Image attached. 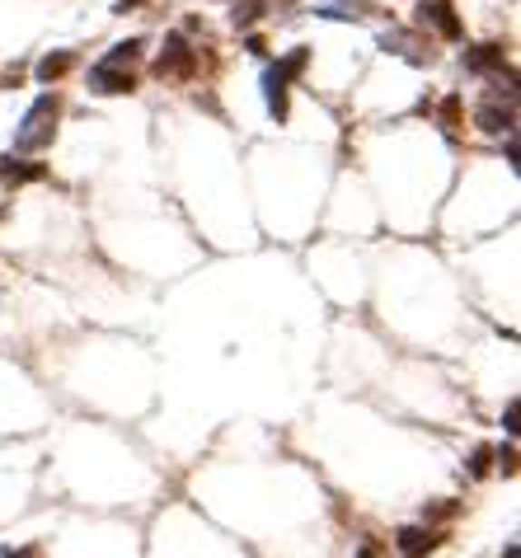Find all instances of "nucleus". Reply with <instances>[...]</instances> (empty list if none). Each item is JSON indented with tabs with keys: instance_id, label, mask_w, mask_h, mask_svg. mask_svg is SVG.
<instances>
[{
	"instance_id": "nucleus-8",
	"label": "nucleus",
	"mask_w": 521,
	"mask_h": 558,
	"mask_svg": "<svg viewBox=\"0 0 521 558\" xmlns=\"http://www.w3.org/2000/svg\"><path fill=\"white\" fill-rule=\"evenodd\" d=\"M71 66H75V52H47V57L38 62V80H43V85H52V80H62Z\"/></svg>"
},
{
	"instance_id": "nucleus-5",
	"label": "nucleus",
	"mask_w": 521,
	"mask_h": 558,
	"mask_svg": "<svg viewBox=\"0 0 521 558\" xmlns=\"http://www.w3.org/2000/svg\"><path fill=\"white\" fill-rule=\"evenodd\" d=\"M475 127H479V132H488V136H503V132H512V127H516V108H512V99H507V103H498V99L479 103Z\"/></svg>"
},
{
	"instance_id": "nucleus-12",
	"label": "nucleus",
	"mask_w": 521,
	"mask_h": 558,
	"mask_svg": "<svg viewBox=\"0 0 521 558\" xmlns=\"http://www.w3.org/2000/svg\"><path fill=\"white\" fill-rule=\"evenodd\" d=\"M259 10H263V5H254V0H244V5H235V10H231L235 29H240V24H254V19H259Z\"/></svg>"
},
{
	"instance_id": "nucleus-2",
	"label": "nucleus",
	"mask_w": 521,
	"mask_h": 558,
	"mask_svg": "<svg viewBox=\"0 0 521 558\" xmlns=\"http://www.w3.org/2000/svg\"><path fill=\"white\" fill-rule=\"evenodd\" d=\"M306 62H310V52L306 47H296V52H287V57L272 66L268 75H263V94H268V113L278 118V122H287V90H291V80L306 71Z\"/></svg>"
},
{
	"instance_id": "nucleus-6",
	"label": "nucleus",
	"mask_w": 521,
	"mask_h": 558,
	"mask_svg": "<svg viewBox=\"0 0 521 558\" xmlns=\"http://www.w3.org/2000/svg\"><path fill=\"white\" fill-rule=\"evenodd\" d=\"M90 90L94 94H132L136 90V80H132V71H123V66H94L90 71Z\"/></svg>"
},
{
	"instance_id": "nucleus-18",
	"label": "nucleus",
	"mask_w": 521,
	"mask_h": 558,
	"mask_svg": "<svg viewBox=\"0 0 521 558\" xmlns=\"http://www.w3.org/2000/svg\"><path fill=\"white\" fill-rule=\"evenodd\" d=\"M132 5H142V0H118V5H113V15H127Z\"/></svg>"
},
{
	"instance_id": "nucleus-13",
	"label": "nucleus",
	"mask_w": 521,
	"mask_h": 558,
	"mask_svg": "<svg viewBox=\"0 0 521 558\" xmlns=\"http://www.w3.org/2000/svg\"><path fill=\"white\" fill-rule=\"evenodd\" d=\"M442 122H447V127H460V99H456V94L442 103Z\"/></svg>"
},
{
	"instance_id": "nucleus-15",
	"label": "nucleus",
	"mask_w": 521,
	"mask_h": 558,
	"mask_svg": "<svg viewBox=\"0 0 521 558\" xmlns=\"http://www.w3.org/2000/svg\"><path fill=\"white\" fill-rule=\"evenodd\" d=\"M498 465H503V474H512V469H516V451H512V445H503V455H498Z\"/></svg>"
},
{
	"instance_id": "nucleus-4",
	"label": "nucleus",
	"mask_w": 521,
	"mask_h": 558,
	"mask_svg": "<svg viewBox=\"0 0 521 558\" xmlns=\"http://www.w3.org/2000/svg\"><path fill=\"white\" fill-rule=\"evenodd\" d=\"M418 24H428V29H437L451 43L460 38V15H456L451 0H423V5H418Z\"/></svg>"
},
{
	"instance_id": "nucleus-19",
	"label": "nucleus",
	"mask_w": 521,
	"mask_h": 558,
	"mask_svg": "<svg viewBox=\"0 0 521 558\" xmlns=\"http://www.w3.org/2000/svg\"><path fill=\"white\" fill-rule=\"evenodd\" d=\"M358 558H380V553H376V544H362V549H358Z\"/></svg>"
},
{
	"instance_id": "nucleus-17",
	"label": "nucleus",
	"mask_w": 521,
	"mask_h": 558,
	"mask_svg": "<svg viewBox=\"0 0 521 558\" xmlns=\"http://www.w3.org/2000/svg\"><path fill=\"white\" fill-rule=\"evenodd\" d=\"M5 558H38L34 549H5Z\"/></svg>"
},
{
	"instance_id": "nucleus-10",
	"label": "nucleus",
	"mask_w": 521,
	"mask_h": 558,
	"mask_svg": "<svg viewBox=\"0 0 521 558\" xmlns=\"http://www.w3.org/2000/svg\"><path fill=\"white\" fill-rule=\"evenodd\" d=\"M47 170L43 164H15V160H0V179H15V183H34V179H43Z\"/></svg>"
},
{
	"instance_id": "nucleus-11",
	"label": "nucleus",
	"mask_w": 521,
	"mask_h": 558,
	"mask_svg": "<svg viewBox=\"0 0 521 558\" xmlns=\"http://www.w3.org/2000/svg\"><path fill=\"white\" fill-rule=\"evenodd\" d=\"M142 47H146L142 38H132V43H118V47H113V52H108V57H103V66H132L136 57H142Z\"/></svg>"
},
{
	"instance_id": "nucleus-3",
	"label": "nucleus",
	"mask_w": 521,
	"mask_h": 558,
	"mask_svg": "<svg viewBox=\"0 0 521 558\" xmlns=\"http://www.w3.org/2000/svg\"><path fill=\"white\" fill-rule=\"evenodd\" d=\"M198 71V52L188 47L183 38H164V52L155 57V75H179V80H188Z\"/></svg>"
},
{
	"instance_id": "nucleus-14",
	"label": "nucleus",
	"mask_w": 521,
	"mask_h": 558,
	"mask_svg": "<svg viewBox=\"0 0 521 558\" xmlns=\"http://www.w3.org/2000/svg\"><path fill=\"white\" fill-rule=\"evenodd\" d=\"M488 460H493V451H488V445H479V451L470 455V474H488Z\"/></svg>"
},
{
	"instance_id": "nucleus-9",
	"label": "nucleus",
	"mask_w": 521,
	"mask_h": 558,
	"mask_svg": "<svg viewBox=\"0 0 521 558\" xmlns=\"http://www.w3.org/2000/svg\"><path fill=\"white\" fill-rule=\"evenodd\" d=\"M465 66H470V71H498V66H503V47H498V43L475 47L470 57H465Z\"/></svg>"
},
{
	"instance_id": "nucleus-16",
	"label": "nucleus",
	"mask_w": 521,
	"mask_h": 558,
	"mask_svg": "<svg viewBox=\"0 0 521 558\" xmlns=\"http://www.w3.org/2000/svg\"><path fill=\"white\" fill-rule=\"evenodd\" d=\"M503 427H507V432H516V399H512V404H507V413H503Z\"/></svg>"
},
{
	"instance_id": "nucleus-7",
	"label": "nucleus",
	"mask_w": 521,
	"mask_h": 558,
	"mask_svg": "<svg viewBox=\"0 0 521 558\" xmlns=\"http://www.w3.org/2000/svg\"><path fill=\"white\" fill-rule=\"evenodd\" d=\"M395 544H399L404 558H423V553L437 544V535H432V530H423V525H404L399 535H395Z\"/></svg>"
},
{
	"instance_id": "nucleus-1",
	"label": "nucleus",
	"mask_w": 521,
	"mask_h": 558,
	"mask_svg": "<svg viewBox=\"0 0 521 558\" xmlns=\"http://www.w3.org/2000/svg\"><path fill=\"white\" fill-rule=\"evenodd\" d=\"M57 113H62V103L43 94L29 113H24V127L15 132V151H43L52 146V136H57Z\"/></svg>"
}]
</instances>
